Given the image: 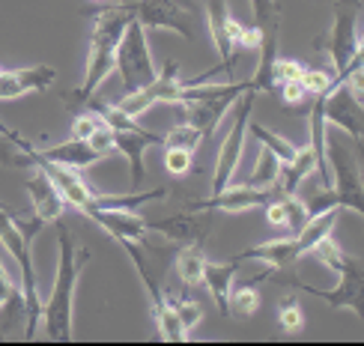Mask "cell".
Segmentation results:
<instances>
[{"label":"cell","mask_w":364,"mask_h":346,"mask_svg":"<svg viewBox=\"0 0 364 346\" xmlns=\"http://www.w3.org/2000/svg\"><path fill=\"white\" fill-rule=\"evenodd\" d=\"M132 21V12L126 4L119 6H105L93 15V36H90V54H87V69L84 81L78 90L63 93V104L69 111H81L84 104L93 99L96 90L117 72V45L123 39V30Z\"/></svg>","instance_id":"obj_1"},{"label":"cell","mask_w":364,"mask_h":346,"mask_svg":"<svg viewBox=\"0 0 364 346\" xmlns=\"http://www.w3.org/2000/svg\"><path fill=\"white\" fill-rule=\"evenodd\" d=\"M57 224V278H54V290L48 296V302L42 308V320L39 328H45V337L48 340H72V310H75V290H78V278L90 266L93 254L87 248H78L72 242L69 230L60 221Z\"/></svg>","instance_id":"obj_2"},{"label":"cell","mask_w":364,"mask_h":346,"mask_svg":"<svg viewBox=\"0 0 364 346\" xmlns=\"http://www.w3.org/2000/svg\"><path fill=\"white\" fill-rule=\"evenodd\" d=\"M0 242L4 248L15 257V263L21 266V296H24V317H27V340H33L39 332V320H42V298H39V287H36V266L33 257H30V245L21 236V230L12 224L6 206L0 203Z\"/></svg>","instance_id":"obj_3"},{"label":"cell","mask_w":364,"mask_h":346,"mask_svg":"<svg viewBox=\"0 0 364 346\" xmlns=\"http://www.w3.org/2000/svg\"><path fill=\"white\" fill-rule=\"evenodd\" d=\"M326 161L331 168V188L338 194L341 209H353L358 218H364V185H361V164L355 153L341 141V134L326 126Z\"/></svg>","instance_id":"obj_4"},{"label":"cell","mask_w":364,"mask_h":346,"mask_svg":"<svg viewBox=\"0 0 364 346\" xmlns=\"http://www.w3.org/2000/svg\"><path fill=\"white\" fill-rule=\"evenodd\" d=\"M361 0H338L335 4V21L326 36L316 39V48L326 51L331 60V75L341 78L350 66V60L361 54V24H358Z\"/></svg>","instance_id":"obj_5"},{"label":"cell","mask_w":364,"mask_h":346,"mask_svg":"<svg viewBox=\"0 0 364 346\" xmlns=\"http://www.w3.org/2000/svg\"><path fill=\"white\" fill-rule=\"evenodd\" d=\"M117 72H119V78H123L126 93H134V90L146 87L159 75V69L153 63V51H149V42H146V27L134 18V15L126 24L123 39L117 45Z\"/></svg>","instance_id":"obj_6"},{"label":"cell","mask_w":364,"mask_h":346,"mask_svg":"<svg viewBox=\"0 0 364 346\" xmlns=\"http://www.w3.org/2000/svg\"><path fill=\"white\" fill-rule=\"evenodd\" d=\"M254 102H257V90L248 87L242 93L233 108H236V119L227 138L221 141V149L215 156V173H212V194L221 191L227 183H233V176L239 171V161H242V149H245V134H248V119H251V111H254Z\"/></svg>","instance_id":"obj_7"},{"label":"cell","mask_w":364,"mask_h":346,"mask_svg":"<svg viewBox=\"0 0 364 346\" xmlns=\"http://www.w3.org/2000/svg\"><path fill=\"white\" fill-rule=\"evenodd\" d=\"M126 6L146 30H173L182 39L200 36L197 15L182 6L179 0H134V4H126Z\"/></svg>","instance_id":"obj_8"},{"label":"cell","mask_w":364,"mask_h":346,"mask_svg":"<svg viewBox=\"0 0 364 346\" xmlns=\"http://www.w3.org/2000/svg\"><path fill=\"white\" fill-rule=\"evenodd\" d=\"M179 87H182L179 63L176 60H168V63H164V72H159L146 87L134 90V93H126L123 99L117 102V108L123 114H129L132 119H138V117H144L149 108H156V104H161V102L164 104H176L179 102Z\"/></svg>","instance_id":"obj_9"},{"label":"cell","mask_w":364,"mask_h":346,"mask_svg":"<svg viewBox=\"0 0 364 346\" xmlns=\"http://www.w3.org/2000/svg\"><path fill=\"white\" fill-rule=\"evenodd\" d=\"M18 149L24 153V158L33 164V168H39V171L57 185V191L63 194L66 206H72V209H78V212H81L84 206L93 203V194H96V191L84 183V179L78 176V171H75V168L57 164V161H51V158H42V156L36 153V146H33V144H27L24 138H18Z\"/></svg>","instance_id":"obj_10"},{"label":"cell","mask_w":364,"mask_h":346,"mask_svg":"<svg viewBox=\"0 0 364 346\" xmlns=\"http://www.w3.org/2000/svg\"><path fill=\"white\" fill-rule=\"evenodd\" d=\"M278 194V188H260L251 183H227L221 191L209 194L203 200H194L186 209L191 212H200V209H221V212H251L257 206H266L272 198Z\"/></svg>","instance_id":"obj_11"},{"label":"cell","mask_w":364,"mask_h":346,"mask_svg":"<svg viewBox=\"0 0 364 346\" xmlns=\"http://www.w3.org/2000/svg\"><path fill=\"white\" fill-rule=\"evenodd\" d=\"M338 275H341V281H338V287H335V290H316V287H308V283H301L299 278H290L287 283H293V287L305 290L308 296L323 298L328 308H335V310L350 308V310H355L358 317H361V308H358V302H361V287H364V269H361V260H358V257H350Z\"/></svg>","instance_id":"obj_12"},{"label":"cell","mask_w":364,"mask_h":346,"mask_svg":"<svg viewBox=\"0 0 364 346\" xmlns=\"http://www.w3.org/2000/svg\"><path fill=\"white\" fill-rule=\"evenodd\" d=\"M323 117H326V126L343 129L355 141V146H361V138H364V108H361V99H355L350 90H346V84L338 81L326 93Z\"/></svg>","instance_id":"obj_13"},{"label":"cell","mask_w":364,"mask_h":346,"mask_svg":"<svg viewBox=\"0 0 364 346\" xmlns=\"http://www.w3.org/2000/svg\"><path fill=\"white\" fill-rule=\"evenodd\" d=\"M114 131V149L123 153L126 161H129V176H132V188L138 191L146 179V168H144V153L149 146H164V138L156 131H146V129H134V131H126V129H111Z\"/></svg>","instance_id":"obj_14"},{"label":"cell","mask_w":364,"mask_h":346,"mask_svg":"<svg viewBox=\"0 0 364 346\" xmlns=\"http://www.w3.org/2000/svg\"><path fill=\"white\" fill-rule=\"evenodd\" d=\"M81 215L93 218L99 227L108 230L117 242L119 239H132V242H144V236L149 233L146 230V218H141L138 212H132V209H105V206H84Z\"/></svg>","instance_id":"obj_15"},{"label":"cell","mask_w":364,"mask_h":346,"mask_svg":"<svg viewBox=\"0 0 364 346\" xmlns=\"http://www.w3.org/2000/svg\"><path fill=\"white\" fill-rule=\"evenodd\" d=\"M57 78L54 66H27V69H4L0 75V102L18 99L27 93H39L48 90Z\"/></svg>","instance_id":"obj_16"},{"label":"cell","mask_w":364,"mask_h":346,"mask_svg":"<svg viewBox=\"0 0 364 346\" xmlns=\"http://www.w3.org/2000/svg\"><path fill=\"white\" fill-rule=\"evenodd\" d=\"M146 230L161 233L164 239L179 242V245H200L206 239V221L188 209V212H179V215L161 218V221H146Z\"/></svg>","instance_id":"obj_17"},{"label":"cell","mask_w":364,"mask_h":346,"mask_svg":"<svg viewBox=\"0 0 364 346\" xmlns=\"http://www.w3.org/2000/svg\"><path fill=\"white\" fill-rule=\"evenodd\" d=\"M230 18H233V12L230 6H227V0H209V6H206V21H209V36H212V45H215V51L221 57V72L230 75V81H233V42L230 36H227V27H230Z\"/></svg>","instance_id":"obj_18"},{"label":"cell","mask_w":364,"mask_h":346,"mask_svg":"<svg viewBox=\"0 0 364 346\" xmlns=\"http://www.w3.org/2000/svg\"><path fill=\"white\" fill-rule=\"evenodd\" d=\"M266 218L275 230H287V236H299V230L308 224V206L299 194H275L266 203Z\"/></svg>","instance_id":"obj_19"},{"label":"cell","mask_w":364,"mask_h":346,"mask_svg":"<svg viewBox=\"0 0 364 346\" xmlns=\"http://www.w3.org/2000/svg\"><path fill=\"white\" fill-rule=\"evenodd\" d=\"M299 257H301V248H299L296 236L272 239V242L254 245V248L239 254V260H260V263H266V269H272V272H284V269L293 266Z\"/></svg>","instance_id":"obj_20"},{"label":"cell","mask_w":364,"mask_h":346,"mask_svg":"<svg viewBox=\"0 0 364 346\" xmlns=\"http://www.w3.org/2000/svg\"><path fill=\"white\" fill-rule=\"evenodd\" d=\"M27 194H30V200H33V209H36V215L45 221V224H54L63 218L66 212V200H63V194L57 191V185L51 183L48 176H45L39 168L36 173L27 179Z\"/></svg>","instance_id":"obj_21"},{"label":"cell","mask_w":364,"mask_h":346,"mask_svg":"<svg viewBox=\"0 0 364 346\" xmlns=\"http://www.w3.org/2000/svg\"><path fill=\"white\" fill-rule=\"evenodd\" d=\"M36 153H39L42 158H51V161H57V164L75 168V171L90 168V164H96V161L105 158L102 153H96V149L90 146V141H81V138H72V141L60 144V146H36Z\"/></svg>","instance_id":"obj_22"},{"label":"cell","mask_w":364,"mask_h":346,"mask_svg":"<svg viewBox=\"0 0 364 346\" xmlns=\"http://www.w3.org/2000/svg\"><path fill=\"white\" fill-rule=\"evenodd\" d=\"M314 171H316V161H314V149H311V144L299 146V149H296V156L287 161V164H281V171H278V183H275L278 194H296L299 185L305 183V179H308Z\"/></svg>","instance_id":"obj_23"},{"label":"cell","mask_w":364,"mask_h":346,"mask_svg":"<svg viewBox=\"0 0 364 346\" xmlns=\"http://www.w3.org/2000/svg\"><path fill=\"white\" fill-rule=\"evenodd\" d=\"M239 266L242 260H227V263H209L203 266V281H206V287L212 293V298H215V305L218 310L227 317V296H230V287H233V278L239 272Z\"/></svg>","instance_id":"obj_24"},{"label":"cell","mask_w":364,"mask_h":346,"mask_svg":"<svg viewBox=\"0 0 364 346\" xmlns=\"http://www.w3.org/2000/svg\"><path fill=\"white\" fill-rule=\"evenodd\" d=\"M341 212L343 209L341 206H331V209H326V212H316V215H311L308 218V224L299 230V248H301V257H308V251L320 242V239H326V236H331L335 233V224H338V218H341Z\"/></svg>","instance_id":"obj_25"},{"label":"cell","mask_w":364,"mask_h":346,"mask_svg":"<svg viewBox=\"0 0 364 346\" xmlns=\"http://www.w3.org/2000/svg\"><path fill=\"white\" fill-rule=\"evenodd\" d=\"M203 266H206V254L200 245H182V251L176 254V275L182 283H188V287L203 283Z\"/></svg>","instance_id":"obj_26"},{"label":"cell","mask_w":364,"mask_h":346,"mask_svg":"<svg viewBox=\"0 0 364 346\" xmlns=\"http://www.w3.org/2000/svg\"><path fill=\"white\" fill-rule=\"evenodd\" d=\"M260 290L254 283H242V287H230V296H227V317H239V320H248L260 310Z\"/></svg>","instance_id":"obj_27"},{"label":"cell","mask_w":364,"mask_h":346,"mask_svg":"<svg viewBox=\"0 0 364 346\" xmlns=\"http://www.w3.org/2000/svg\"><path fill=\"white\" fill-rule=\"evenodd\" d=\"M278 171H281V158L272 153L269 146H260V153H257V164H254V173L248 183L251 185H260V188H272L278 183Z\"/></svg>","instance_id":"obj_28"},{"label":"cell","mask_w":364,"mask_h":346,"mask_svg":"<svg viewBox=\"0 0 364 346\" xmlns=\"http://www.w3.org/2000/svg\"><path fill=\"white\" fill-rule=\"evenodd\" d=\"M248 129H251V134L257 141H260V146H269L272 153H275L278 158H281V164H287L293 156H296V146L287 141V138H281V134H275L272 129H266V126H260V123H251L248 119Z\"/></svg>","instance_id":"obj_29"},{"label":"cell","mask_w":364,"mask_h":346,"mask_svg":"<svg viewBox=\"0 0 364 346\" xmlns=\"http://www.w3.org/2000/svg\"><path fill=\"white\" fill-rule=\"evenodd\" d=\"M311 257H316L320 260L323 266H328L331 272H341V269L346 266V260H350V254H346L338 242H335V236H326V239H320V242H316L311 251Z\"/></svg>","instance_id":"obj_30"},{"label":"cell","mask_w":364,"mask_h":346,"mask_svg":"<svg viewBox=\"0 0 364 346\" xmlns=\"http://www.w3.org/2000/svg\"><path fill=\"white\" fill-rule=\"evenodd\" d=\"M251 12H254V24L263 33H281V9L275 0H251Z\"/></svg>","instance_id":"obj_31"},{"label":"cell","mask_w":364,"mask_h":346,"mask_svg":"<svg viewBox=\"0 0 364 346\" xmlns=\"http://www.w3.org/2000/svg\"><path fill=\"white\" fill-rule=\"evenodd\" d=\"M161 161H164V171H168L171 176H186L194 168V149L164 144V158Z\"/></svg>","instance_id":"obj_32"},{"label":"cell","mask_w":364,"mask_h":346,"mask_svg":"<svg viewBox=\"0 0 364 346\" xmlns=\"http://www.w3.org/2000/svg\"><path fill=\"white\" fill-rule=\"evenodd\" d=\"M203 141V131L191 126L188 119H182V123H176L168 134H164V144H171V146H186V149H197Z\"/></svg>","instance_id":"obj_33"},{"label":"cell","mask_w":364,"mask_h":346,"mask_svg":"<svg viewBox=\"0 0 364 346\" xmlns=\"http://www.w3.org/2000/svg\"><path fill=\"white\" fill-rule=\"evenodd\" d=\"M278 323H281L284 332H293V335L305 328V310H301V305L296 302V298H281Z\"/></svg>","instance_id":"obj_34"},{"label":"cell","mask_w":364,"mask_h":346,"mask_svg":"<svg viewBox=\"0 0 364 346\" xmlns=\"http://www.w3.org/2000/svg\"><path fill=\"white\" fill-rule=\"evenodd\" d=\"M305 63H299V60H290V57H275L272 60V87L275 84H284V81H301V75H305Z\"/></svg>","instance_id":"obj_35"},{"label":"cell","mask_w":364,"mask_h":346,"mask_svg":"<svg viewBox=\"0 0 364 346\" xmlns=\"http://www.w3.org/2000/svg\"><path fill=\"white\" fill-rule=\"evenodd\" d=\"M338 84V78L326 69H305V75H301V87L308 90V96H320V93H328L331 87Z\"/></svg>","instance_id":"obj_36"},{"label":"cell","mask_w":364,"mask_h":346,"mask_svg":"<svg viewBox=\"0 0 364 346\" xmlns=\"http://www.w3.org/2000/svg\"><path fill=\"white\" fill-rule=\"evenodd\" d=\"M171 298V296H168ZM171 305L176 310V317L182 323V328H186V335H191V328H197V323L203 320V308L197 302H188V298H171Z\"/></svg>","instance_id":"obj_37"},{"label":"cell","mask_w":364,"mask_h":346,"mask_svg":"<svg viewBox=\"0 0 364 346\" xmlns=\"http://www.w3.org/2000/svg\"><path fill=\"white\" fill-rule=\"evenodd\" d=\"M105 123V119L93 111V108H90V111H84V114H78V117H75L72 119V138H81V141H87L90 138V134H93L99 126Z\"/></svg>","instance_id":"obj_38"},{"label":"cell","mask_w":364,"mask_h":346,"mask_svg":"<svg viewBox=\"0 0 364 346\" xmlns=\"http://www.w3.org/2000/svg\"><path fill=\"white\" fill-rule=\"evenodd\" d=\"M272 90H278V99L287 104V108H299L305 99H311L308 90L301 87V81H284V84H275Z\"/></svg>","instance_id":"obj_39"},{"label":"cell","mask_w":364,"mask_h":346,"mask_svg":"<svg viewBox=\"0 0 364 346\" xmlns=\"http://www.w3.org/2000/svg\"><path fill=\"white\" fill-rule=\"evenodd\" d=\"M6 212H9L12 224L21 230V236L27 239V242H33V239L39 236V230L45 227V221H42L36 212H33V215H18V212H15V209H9V206H6Z\"/></svg>","instance_id":"obj_40"},{"label":"cell","mask_w":364,"mask_h":346,"mask_svg":"<svg viewBox=\"0 0 364 346\" xmlns=\"http://www.w3.org/2000/svg\"><path fill=\"white\" fill-rule=\"evenodd\" d=\"M263 42V30L257 24H245L242 27V39H239V48H260Z\"/></svg>","instance_id":"obj_41"},{"label":"cell","mask_w":364,"mask_h":346,"mask_svg":"<svg viewBox=\"0 0 364 346\" xmlns=\"http://www.w3.org/2000/svg\"><path fill=\"white\" fill-rule=\"evenodd\" d=\"M15 290V281H12V275L6 272V266H4V260H0V305L9 298V293Z\"/></svg>","instance_id":"obj_42"},{"label":"cell","mask_w":364,"mask_h":346,"mask_svg":"<svg viewBox=\"0 0 364 346\" xmlns=\"http://www.w3.org/2000/svg\"><path fill=\"white\" fill-rule=\"evenodd\" d=\"M0 134H4V138H12V141H18V138H21V134H15V131H12V129H6L4 123H0Z\"/></svg>","instance_id":"obj_43"},{"label":"cell","mask_w":364,"mask_h":346,"mask_svg":"<svg viewBox=\"0 0 364 346\" xmlns=\"http://www.w3.org/2000/svg\"><path fill=\"white\" fill-rule=\"evenodd\" d=\"M0 75H4V66H0Z\"/></svg>","instance_id":"obj_44"}]
</instances>
